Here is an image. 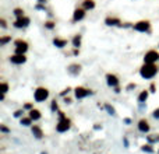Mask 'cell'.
<instances>
[{"instance_id": "1", "label": "cell", "mask_w": 159, "mask_h": 154, "mask_svg": "<svg viewBox=\"0 0 159 154\" xmlns=\"http://www.w3.org/2000/svg\"><path fill=\"white\" fill-rule=\"evenodd\" d=\"M156 72H158V67L154 63H145L140 70V73L144 79H152L156 74Z\"/></svg>"}, {"instance_id": "2", "label": "cell", "mask_w": 159, "mask_h": 154, "mask_svg": "<svg viewBox=\"0 0 159 154\" xmlns=\"http://www.w3.org/2000/svg\"><path fill=\"white\" fill-rule=\"evenodd\" d=\"M59 115H60V121H59L56 129H57V132L63 133V132H66V130H69L70 129V121L64 116L63 112H59Z\"/></svg>"}, {"instance_id": "3", "label": "cell", "mask_w": 159, "mask_h": 154, "mask_svg": "<svg viewBox=\"0 0 159 154\" xmlns=\"http://www.w3.org/2000/svg\"><path fill=\"white\" fill-rule=\"evenodd\" d=\"M34 97H35V101L42 102V101H45V100L49 97V91L46 90V88H43V87H39V88H37Z\"/></svg>"}, {"instance_id": "4", "label": "cell", "mask_w": 159, "mask_h": 154, "mask_svg": "<svg viewBox=\"0 0 159 154\" xmlns=\"http://www.w3.org/2000/svg\"><path fill=\"white\" fill-rule=\"evenodd\" d=\"M158 59H159V53L156 52V51H149V52L145 53L144 62H145V63H155Z\"/></svg>"}, {"instance_id": "5", "label": "cell", "mask_w": 159, "mask_h": 154, "mask_svg": "<svg viewBox=\"0 0 159 154\" xmlns=\"http://www.w3.org/2000/svg\"><path fill=\"white\" fill-rule=\"evenodd\" d=\"M26 49H28V43L25 41H21V39L16 41V52L17 53H25Z\"/></svg>"}, {"instance_id": "6", "label": "cell", "mask_w": 159, "mask_h": 154, "mask_svg": "<svg viewBox=\"0 0 159 154\" xmlns=\"http://www.w3.org/2000/svg\"><path fill=\"white\" fill-rule=\"evenodd\" d=\"M134 30L140 32H147L149 31V22L148 21H140L134 25Z\"/></svg>"}, {"instance_id": "7", "label": "cell", "mask_w": 159, "mask_h": 154, "mask_svg": "<svg viewBox=\"0 0 159 154\" xmlns=\"http://www.w3.org/2000/svg\"><path fill=\"white\" fill-rule=\"evenodd\" d=\"M10 60L13 62V63H16V64H21L26 60V58H25L24 53H16L14 56H11L10 58Z\"/></svg>"}, {"instance_id": "8", "label": "cell", "mask_w": 159, "mask_h": 154, "mask_svg": "<svg viewBox=\"0 0 159 154\" xmlns=\"http://www.w3.org/2000/svg\"><path fill=\"white\" fill-rule=\"evenodd\" d=\"M28 24H29V18L28 17H18L17 21L14 22V27H17V28H24Z\"/></svg>"}, {"instance_id": "9", "label": "cell", "mask_w": 159, "mask_h": 154, "mask_svg": "<svg viewBox=\"0 0 159 154\" xmlns=\"http://www.w3.org/2000/svg\"><path fill=\"white\" fill-rule=\"evenodd\" d=\"M88 94H91L90 90H85L84 87H77V88H75V97H77L78 100H81V98L87 97Z\"/></svg>"}, {"instance_id": "10", "label": "cell", "mask_w": 159, "mask_h": 154, "mask_svg": "<svg viewBox=\"0 0 159 154\" xmlns=\"http://www.w3.org/2000/svg\"><path fill=\"white\" fill-rule=\"evenodd\" d=\"M106 80H107V84L110 85V87H117V85H119V80H117L116 76L107 74L106 76Z\"/></svg>"}, {"instance_id": "11", "label": "cell", "mask_w": 159, "mask_h": 154, "mask_svg": "<svg viewBox=\"0 0 159 154\" xmlns=\"http://www.w3.org/2000/svg\"><path fill=\"white\" fill-rule=\"evenodd\" d=\"M69 73L70 74H73V76H77L80 73V72H81V66H80V64H70L69 66Z\"/></svg>"}, {"instance_id": "12", "label": "cell", "mask_w": 159, "mask_h": 154, "mask_svg": "<svg viewBox=\"0 0 159 154\" xmlns=\"http://www.w3.org/2000/svg\"><path fill=\"white\" fill-rule=\"evenodd\" d=\"M138 129H140L141 132L147 133V132L149 130V125H148V122H147L145 119H141V121L138 122Z\"/></svg>"}, {"instance_id": "13", "label": "cell", "mask_w": 159, "mask_h": 154, "mask_svg": "<svg viewBox=\"0 0 159 154\" xmlns=\"http://www.w3.org/2000/svg\"><path fill=\"white\" fill-rule=\"evenodd\" d=\"M85 16V11L82 9H77L74 11V21H80V20H82Z\"/></svg>"}, {"instance_id": "14", "label": "cell", "mask_w": 159, "mask_h": 154, "mask_svg": "<svg viewBox=\"0 0 159 154\" xmlns=\"http://www.w3.org/2000/svg\"><path fill=\"white\" fill-rule=\"evenodd\" d=\"M53 43H54V46H57V48H64V46L67 45V41H66V39H60V38H54V39H53Z\"/></svg>"}, {"instance_id": "15", "label": "cell", "mask_w": 159, "mask_h": 154, "mask_svg": "<svg viewBox=\"0 0 159 154\" xmlns=\"http://www.w3.org/2000/svg\"><path fill=\"white\" fill-rule=\"evenodd\" d=\"M32 134H34L37 139H42L43 137L42 129L39 128V126H34V128H32Z\"/></svg>"}, {"instance_id": "16", "label": "cell", "mask_w": 159, "mask_h": 154, "mask_svg": "<svg viewBox=\"0 0 159 154\" xmlns=\"http://www.w3.org/2000/svg\"><path fill=\"white\" fill-rule=\"evenodd\" d=\"M29 118L34 119V121H38V119L41 118V112L38 111V109H31V111H29Z\"/></svg>"}, {"instance_id": "17", "label": "cell", "mask_w": 159, "mask_h": 154, "mask_svg": "<svg viewBox=\"0 0 159 154\" xmlns=\"http://www.w3.org/2000/svg\"><path fill=\"white\" fill-rule=\"evenodd\" d=\"M105 22L107 25H120V20H117V18H106Z\"/></svg>"}, {"instance_id": "18", "label": "cell", "mask_w": 159, "mask_h": 154, "mask_svg": "<svg viewBox=\"0 0 159 154\" xmlns=\"http://www.w3.org/2000/svg\"><path fill=\"white\" fill-rule=\"evenodd\" d=\"M94 7H95L94 0H85V1H84V9H87V10H91V9H94Z\"/></svg>"}, {"instance_id": "19", "label": "cell", "mask_w": 159, "mask_h": 154, "mask_svg": "<svg viewBox=\"0 0 159 154\" xmlns=\"http://www.w3.org/2000/svg\"><path fill=\"white\" fill-rule=\"evenodd\" d=\"M147 98H148V91H143V93L140 94V97H138V101H140V102H145V101H147Z\"/></svg>"}, {"instance_id": "20", "label": "cell", "mask_w": 159, "mask_h": 154, "mask_svg": "<svg viewBox=\"0 0 159 154\" xmlns=\"http://www.w3.org/2000/svg\"><path fill=\"white\" fill-rule=\"evenodd\" d=\"M73 45H74V48H78L81 45V35H75L73 39Z\"/></svg>"}, {"instance_id": "21", "label": "cell", "mask_w": 159, "mask_h": 154, "mask_svg": "<svg viewBox=\"0 0 159 154\" xmlns=\"http://www.w3.org/2000/svg\"><path fill=\"white\" fill-rule=\"evenodd\" d=\"M31 118H22L21 119V125H24V126H29L31 125Z\"/></svg>"}, {"instance_id": "22", "label": "cell", "mask_w": 159, "mask_h": 154, "mask_svg": "<svg viewBox=\"0 0 159 154\" xmlns=\"http://www.w3.org/2000/svg\"><path fill=\"white\" fill-rule=\"evenodd\" d=\"M141 149H143V151H147V153H154V149H152L149 144H145V146H143Z\"/></svg>"}, {"instance_id": "23", "label": "cell", "mask_w": 159, "mask_h": 154, "mask_svg": "<svg viewBox=\"0 0 159 154\" xmlns=\"http://www.w3.org/2000/svg\"><path fill=\"white\" fill-rule=\"evenodd\" d=\"M105 108H106V111L109 112V115H115V108H113V106H110L109 104H106Z\"/></svg>"}, {"instance_id": "24", "label": "cell", "mask_w": 159, "mask_h": 154, "mask_svg": "<svg viewBox=\"0 0 159 154\" xmlns=\"http://www.w3.org/2000/svg\"><path fill=\"white\" fill-rule=\"evenodd\" d=\"M9 91V84L7 83H1V94H6Z\"/></svg>"}, {"instance_id": "25", "label": "cell", "mask_w": 159, "mask_h": 154, "mask_svg": "<svg viewBox=\"0 0 159 154\" xmlns=\"http://www.w3.org/2000/svg\"><path fill=\"white\" fill-rule=\"evenodd\" d=\"M14 14H16L17 17H24V11H22L21 9H16V10H14Z\"/></svg>"}, {"instance_id": "26", "label": "cell", "mask_w": 159, "mask_h": 154, "mask_svg": "<svg viewBox=\"0 0 159 154\" xmlns=\"http://www.w3.org/2000/svg\"><path fill=\"white\" fill-rule=\"evenodd\" d=\"M10 39H11L10 37H4V38H1V39H0V45H6V43L9 42Z\"/></svg>"}, {"instance_id": "27", "label": "cell", "mask_w": 159, "mask_h": 154, "mask_svg": "<svg viewBox=\"0 0 159 154\" xmlns=\"http://www.w3.org/2000/svg\"><path fill=\"white\" fill-rule=\"evenodd\" d=\"M22 114H24V111H22V109H18V111H16V114H14V116L16 118H20L22 115Z\"/></svg>"}, {"instance_id": "28", "label": "cell", "mask_w": 159, "mask_h": 154, "mask_svg": "<svg viewBox=\"0 0 159 154\" xmlns=\"http://www.w3.org/2000/svg\"><path fill=\"white\" fill-rule=\"evenodd\" d=\"M152 116H154V118H156V119H159V108H158V109H155V111H154V114H152Z\"/></svg>"}, {"instance_id": "29", "label": "cell", "mask_w": 159, "mask_h": 154, "mask_svg": "<svg viewBox=\"0 0 159 154\" xmlns=\"http://www.w3.org/2000/svg\"><path fill=\"white\" fill-rule=\"evenodd\" d=\"M45 25H46V28H49V30H52L53 27H54V24H53V22H50V21H49V22H46Z\"/></svg>"}, {"instance_id": "30", "label": "cell", "mask_w": 159, "mask_h": 154, "mask_svg": "<svg viewBox=\"0 0 159 154\" xmlns=\"http://www.w3.org/2000/svg\"><path fill=\"white\" fill-rule=\"evenodd\" d=\"M57 109V104H56V101L52 102V111H56Z\"/></svg>"}, {"instance_id": "31", "label": "cell", "mask_w": 159, "mask_h": 154, "mask_svg": "<svg viewBox=\"0 0 159 154\" xmlns=\"http://www.w3.org/2000/svg\"><path fill=\"white\" fill-rule=\"evenodd\" d=\"M0 130H1V132H4V133L9 132V129L6 128V126H0Z\"/></svg>"}, {"instance_id": "32", "label": "cell", "mask_w": 159, "mask_h": 154, "mask_svg": "<svg viewBox=\"0 0 159 154\" xmlns=\"http://www.w3.org/2000/svg\"><path fill=\"white\" fill-rule=\"evenodd\" d=\"M37 9H38V10H45V7H43L42 4H38V6H37Z\"/></svg>"}, {"instance_id": "33", "label": "cell", "mask_w": 159, "mask_h": 154, "mask_svg": "<svg viewBox=\"0 0 159 154\" xmlns=\"http://www.w3.org/2000/svg\"><path fill=\"white\" fill-rule=\"evenodd\" d=\"M25 109H32V105L31 104H25Z\"/></svg>"}, {"instance_id": "34", "label": "cell", "mask_w": 159, "mask_h": 154, "mask_svg": "<svg viewBox=\"0 0 159 154\" xmlns=\"http://www.w3.org/2000/svg\"><path fill=\"white\" fill-rule=\"evenodd\" d=\"M70 91V88H66V90L63 91V93H62V95H66V94H67V93H69Z\"/></svg>"}, {"instance_id": "35", "label": "cell", "mask_w": 159, "mask_h": 154, "mask_svg": "<svg viewBox=\"0 0 159 154\" xmlns=\"http://www.w3.org/2000/svg\"><path fill=\"white\" fill-rule=\"evenodd\" d=\"M134 87H135V84H130L127 87V90H131V88H134Z\"/></svg>"}, {"instance_id": "36", "label": "cell", "mask_w": 159, "mask_h": 154, "mask_svg": "<svg viewBox=\"0 0 159 154\" xmlns=\"http://www.w3.org/2000/svg\"><path fill=\"white\" fill-rule=\"evenodd\" d=\"M0 24H1V27H6V21H4V20H0Z\"/></svg>"}, {"instance_id": "37", "label": "cell", "mask_w": 159, "mask_h": 154, "mask_svg": "<svg viewBox=\"0 0 159 154\" xmlns=\"http://www.w3.org/2000/svg\"><path fill=\"white\" fill-rule=\"evenodd\" d=\"M64 101H66V104H70V102H71V100H70V98H66Z\"/></svg>"}, {"instance_id": "38", "label": "cell", "mask_w": 159, "mask_h": 154, "mask_svg": "<svg viewBox=\"0 0 159 154\" xmlns=\"http://www.w3.org/2000/svg\"><path fill=\"white\" fill-rule=\"evenodd\" d=\"M38 1H39V3H41V4H43V3H45V1H46V0H38Z\"/></svg>"}, {"instance_id": "39", "label": "cell", "mask_w": 159, "mask_h": 154, "mask_svg": "<svg viewBox=\"0 0 159 154\" xmlns=\"http://www.w3.org/2000/svg\"><path fill=\"white\" fill-rule=\"evenodd\" d=\"M42 154H46V153H42Z\"/></svg>"}]
</instances>
